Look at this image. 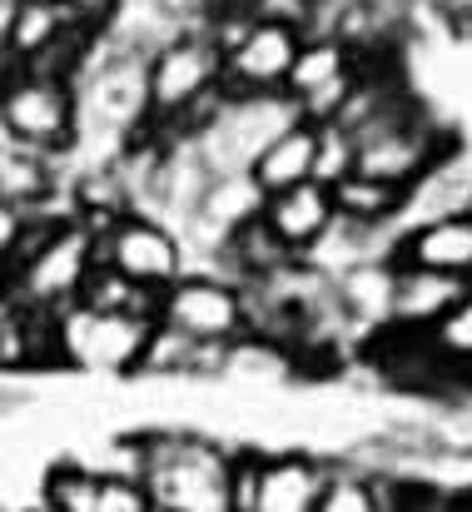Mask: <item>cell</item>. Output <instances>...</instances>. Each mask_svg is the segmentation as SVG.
<instances>
[{
    "label": "cell",
    "mask_w": 472,
    "mask_h": 512,
    "mask_svg": "<svg viewBox=\"0 0 472 512\" xmlns=\"http://www.w3.org/2000/svg\"><path fill=\"white\" fill-rule=\"evenodd\" d=\"M159 324L204 348H229L249 334V304L234 279L214 269H189L159 294Z\"/></svg>",
    "instance_id": "obj_7"
},
{
    "label": "cell",
    "mask_w": 472,
    "mask_h": 512,
    "mask_svg": "<svg viewBox=\"0 0 472 512\" xmlns=\"http://www.w3.org/2000/svg\"><path fill=\"white\" fill-rule=\"evenodd\" d=\"M468 279H453V274H433V269H413V264H398L393 274V334H408V339H423L433 334L463 299H468Z\"/></svg>",
    "instance_id": "obj_15"
},
{
    "label": "cell",
    "mask_w": 472,
    "mask_h": 512,
    "mask_svg": "<svg viewBox=\"0 0 472 512\" xmlns=\"http://www.w3.org/2000/svg\"><path fill=\"white\" fill-rule=\"evenodd\" d=\"M393 264L453 274L472 284V209H453L438 219H423L393 239Z\"/></svg>",
    "instance_id": "obj_14"
},
{
    "label": "cell",
    "mask_w": 472,
    "mask_h": 512,
    "mask_svg": "<svg viewBox=\"0 0 472 512\" xmlns=\"http://www.w3.org/2000/svg\"><path fill=\"white\" fill-rule=\"evenodd\" d=\"M10 15H15V5L0 10V75L10 70Z\"/></svg>",
    "instance_id": "obj_28"
},
{
    "label": "cell",
    "mask_w": 472,
    "mask_h": 512,
    "mask_svg": "<svg viewBox=\"0 0 472 512\" xmlns=\"http://www.w3.org/2000/svg\"><path fill=\"white\" fill-rule=\"evenodd\" d=\"M314 160H318V125L299 120V125H289V130L259 155V165L249 174L259 179L264 194H284V189L314 179Z\"/></svg>",
    "instance_id": "obj_21"
},
{
    "label": "cell",
    "mask_w": 472,
    "mask_h": 512,
    "mask_svg": "<svg viewBox=\"0 0 472 512\" xmlns=\"http://www.w3.org/2000/svg\"><path fill=\"white\" fill-rule=\"evenodd\" d=\"M35 5H60V10H70L75 0H35Z\"/></svg>",
    "instance_id": "obj_29"
},
{
    "label": "cell",
    "mask_w": 472,
    "mask_h": 512,
    "mask_svg": "<svg viewBox=\"0 0 472 512\" xmlns=\"http://www.w3.org/2000/svg\"><path fill=\"white\" fill-rule=\"evenodd\" d=\"M423 348H428L438 363H448V368H472V289H468V299H463L433 334H423Z\"/></svg>",
    "instance_id": "obj_25"
},
{
    "label": "cell",
    "mask_w": 472,
    "mask_h": 512,
    "mask_svg": "<svg viewBox=\"0 0 472 512\" xmlns=\"http://www.w3.org/2000/svg\"><path fill=\"white\" fill-rule=\"evenodd\" d=\"M150 130L159 140L189 135L224 95V50L209 30H174L150 50Z\"/></svg>",
    "instance_id": "obj_3"
},
{
    "label": "cell",
    "mask_w": 472,
    "mask_h": 512,
    "mask_svg": "<svg viewBox=\"0 0 472 512\" xmlns=\"http://www.w3.org/2000/svg\"><path fill=\"white\" fill-rule=\"evenodd\" d=\"M304 115L294 110L289 95H219V105L174 140H189L194 155L204 160L209 174H249L259 165V155Z\"/></svg>",
    "instance_id": "obj_4"
},
{
    "label": "cell",
    "mask_w": 472,
    "mask_h": 512,
    "mask_svg": "<svg viewBox=\"0 0 472 512\" xmlns=\"http://www.w3.org/2000/svg\"><path fill=\"white\" fill-rule=\"evenodd\" d=\"M20 234H25V214H20V209H10V204H0V269H10Z\"/></svg>",
    "instance_id": "obj_27"
},
{
    "label": "cell",
    "mask_w": 472,
    "mask_h": 512,
    "mask_svg": "<svg viewBox=\"0 0 472 512\" xmlns=\"http://www.w3.org/2000/svg\"><path fill=\"white\" fill-rule=\"evenodd\" d=\"M358 80V50L333 40V35H309L299 60H294V75L284 85V95L294 100V110L309 120V125H333L348 90Z\"/></svg>",
    "instance_id": "obj_12"
},
{
    "label": "cell",
    "mask_w": 472,
    "mask_h": 512,
    "mask_svg": "<svg viewBox=\"0 0 472 512\" xmlns=\"http://www.w3.org/2000/svg\"><path fill=\"white\" fill-rule=\"evenodd\" d=\"M100 468L135 473L150 488L155 512H239L234 508L239 443H224V438L199 433V428L115 433Z\"/></svg>",
    "instance_id": "obj_1"
},
{
    "label": "cell",
    "mask_w": 472,
    "mask_h": 512,
    "mask_svg": "<svg viewBox=\"0 0 472 512\" xmlns=\"http://www.w3.org/2000/svg\"><path fill=\"white\" fill-rule=\"evenodd\" d=\"M95 269V234L85 224H60L20 269H10V294L40 314H60L80 304V289Z\"/></svg>",
    "instance_id": "obj_9"
},
{
    "label": "cell",
    "mask_w": 472,
    "mask_h": 512,
    "mask_svg": "<svg viewBox=\"0 0 472 512\" xmlns=\"http://www.w3.org/2000/svg\"><path fill=\"white\" fill-rule=\"evenodd\" d=\"M299 353L284 343L264 339V334H244L224 348V368L219 383H244V388H279V383H299Z\"/></svg>",
    "instance_id": "obj_18"
},
{
    "label": "cell",
    "mask_w": 472,
    "mask_h": 512,
    "mask_svg": "<svg viewBox=\"0 0 472 512\" xmlns=\"http://www.w3.org/2000/svg\"><path fill=\"white\" fill-rule=\"evenodd\" d=\"M40 512H155L150 488L135 473L100 468L90 458H55L35 483Z\"/></svg>",
    "instance_id": "obj_11"
},
{
    "label": "cell",
    "mask_w": 472,
    "mask_h": 512,
    "mask_svg": "<svg viewBox=\"0 0 472 512\" xmlns=\"http://www.w3.org/2000/svg\"><path fill=\"white\" fill-rule=\"evenodd\" d=\"M0 512H25V508H5V503H0Z\"/></svg>",
    "instance_id": "obj_30"
},
{
    "label": "cell",
    "mask_w": 472,
    "mask_h": 512,
    "mask_svg": "<svg viewBox=\"0 0 472 512\" xmlns=\"http://www.w3.org/2000/svg\"><path fill=\"white\" fill-rule=\"evenodd\" d=\"M304 40L309 30L299 20L254 15L244 35L224 50V90L229 95H284Z\"/></svg>",
    "instance_id": "obj_10"
},
{
    "label": "cell",
    "mask_w": 472,
    "mask_h": 512,
    "mask_svg": "<svg viewBox=\"0 0 472 512\" xmlns=\"http://www.w3.org/2000/svg\"><path fill=\"white\" fill-rule=\"evenodd\" d=\"M353 174V135H343L338 125H318V160H314V184L333 189L338 179Z\"/></svg>",
    "instance_id": "obj_26"
},
{
    "label": "cell",
    "mask_w": 472,
    "mask_h": 512,
    "mask_svg": "<svg viewBox=\"0 0 472 512\" xmlns=\"http://www.w3.org/2000/svg\"><path fill=\"white\" fill-rule=\"evenodd\" d=\"M60 189H70V165L65 160L40 155L30 145H15V140L0 145V204H10L20 214H35Z\"/></svg>",
    "instance_id": "obj_17"
},
{
    "label": "cell",
    "mask_w": 472,
    "mask_h": 512,
    "mask_svg": "<svg viewBox=\"0 0 472 512\" xmlns=\"http://www.w3.org/2000/svg\"><path fill=\"white\" fill-rule=\"evenodd\" d=\"M264 229L294 254V259H309L314 254V244L333 229V219H338V209H333V189H323V184H294V189H284V194H269L264 199Z\"/></svg>",
    "instance_id": "obj_16"
},
{
    "label": "cell",
    "mask_w": 472,
    "mask_h": 512,
    "mask_svg": "<svg viewBox=\"0 0 472 512\" xmlns=\"http://www.w3.org/2000/svg\"><path fill=\"white\" fill-rule=\"evenodd\" d=\"M458 130L428 110V100L413 90L398 105H388L373 125L353 135V174L383 179L393 189H418L433 170H443L458 155Z\"/></svg>",
    "instance_id": "obj_2"
},
{
    "label": "cell",
    "mask_w": 472,
    "mask_h": 512,
    "mask_svg": "<svg viewBox=\"0 0 472 512\" xmlns=\"http://www.w3.org/2000/svg\"><path fill=\"white\" fill-rule=\"evenodd\" d=\"M25 512H40V508H25Z\"/></svg>",
    "instance_id": "obj_32"
},
{
    "label": "cell",
    "mask_w": 472,
    "mask_h": 512,
    "mask_svg": "<svg viewBox=\"0 0 472 512\" xmlns=\"http://www.w3.org/2000/svg\"><path fill=\"white\" fill-rule=\"evenodd\" d=\"M70 10L60 5H35V0H15V15H10V70L35 60L45 45H55L65 30H70Z\"/></svg>",
    "instance_id": "obj_23"
},
{
    "label": "cell",
    "mask_w": 472,
    "mask_h": 512,
    "mask_svg": "<svg viewBox=\"0 0 472 512\" xmlns=\"http://www.w3.org/2000/svg\"><path fill=\"white\" fill-rule=\"evenodd\" d=\"M219 368H224V348H204V343H194V339H184V334H174V329H164V324H155L150 348H145L135 378H164V383L209 378V383H219Z\"/></svg>",
    "instance_id": "obj_20"
},
{
    "label": "cell",
    "mask_w": 472,
    "mask_h": 512,
    "mask_svg": "<svg viewBox=\"0 0 472 512\" xmlns=\"http://www.w3.org/2000/svg\"><path fill=\"white\" fill-rule=\"evenodd\" d=\"M314 512H388V483L353 463H328V483Z\"/></svg>",
    "instance_id": "obj_24"
},
{
    "label": "cell",
    "mask_w": 472,
    "mask_h": 512,
    "mask_svg": "<svg viewBox=\"0 0 472 512\" xmlns=\"http://www.w3.org/2000/svg\"><path fill=\"white\" fill-rule=\"evenodd\" d=\"M80 304H85V309H95V314L159 324V294L155 289H145V284H135V279H125V274L105 269V264H95V269H90V279H85V289H80Z\"/></svg>",
    "instance_id": "obj_22"
},
{
    "label": "cell",
    "mask_w": 472,
    "mask_h": 512,
    "mask_svg": "<svg viewBox=\"0 0 472 512\" xmlns=\"http://www.w3.org/2000/svg\"><path fill=\"white\" fill-rule=\"evenodd\" d=\"M333 209L338 219L358 224V229H373V234H393L403 229V209H408V194L383 184V179H368V174H348L333 184Z\"/></svg>",
    "instance_id": "obj_19"
},
{
    "label": "cell",
    "mask_w": 472,
    "mask_h": 512,
    "mask_svg": "<svg viewBox=\"0 0 472 512\" xmlns=\"http://www.w3.org/2000/svg\"><path fill=\"white\" fill-rule=\"evenodd\" d=\"M0 125L15 145L65 160L80 140V95H75V85L5 70L0 75Z\"/></svg>",
    "instance_id": "obj_6"
},
{
    "label": "cell",
    "mask_w": 472,
    "mask_h": 512,
    "mask_svg": "<svg viewBox=\"0 0 472 512\" xmlns=\"http://www.w3.org/2000/svg\"><path fill=\"white\" fill-rule=\"evenodd\" d=\"M328 483V458L309 448H259L254 443V488L244 512H314Z\"/></svg>",
    "instance_id": "obj_13"
},
{
    "label": "cell",
    "mask_w": 472,
    "mask_h": 512,
    "mask_svg": "<svg viewBox=\"0 0 472 512\" xmlns=\"http://www.w3.org/2000/svg\"><path fill=\"white\" fill-rule=\"evenodd\" d=\"M5 5H15V0H0V10H5Z\"/></svg>",
    "instance_id": "obj_31"
},
{
    "label": "cell",
    "mask_w": 472,
    "mask_h": 512,
    "mask_svg": "<svg viewBox=\"0 0 472 512\" xmlns=\"http://www.w3.org/2000/svg\"><path fill=\"white\" fill-rule=\"evenodd\" d=\"M95 264H105V269H115V274L164 294L174 279L189 274V244L164 219L145 214V209H130L95 239Z\"/></svg>",
    "instance_id": "obj_8"
},
{
    "label": "cell",
    "mask_w": 472,
    "mask_h": 512,
    "mask_svg": "<svg viewBox=\"0 0 472 512\" xmlns=\"http://www.w3.org/2000/svg\"><path fill=\"white\" fill-rule=\"evenodd\" d=\"M150 334L155 324L145 319H115L70 304L55 314V363L60 373H85V378H135Z\"/></svg>",
    "instance_id": "obj_5"
}]
</instances>
